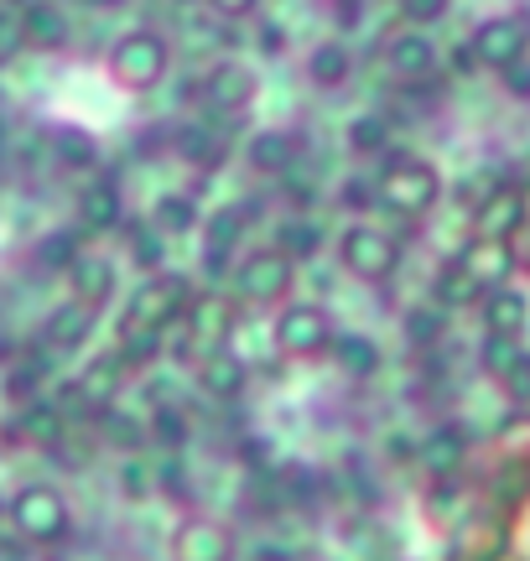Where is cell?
<instances>
[{
    "mask_svg": "<svg viewBox=\"0 0 530 561\" xmlns=\"http://www.w3.org/2000/svg\"><path fill=\"white\" fill-rule=\"evenodd\" d=\"M375 193H380L395 214L422 219L431 203L442 198V178H437L431 161H416V157H406V151L390 146L385 157H380V172H375Z\"/></svg>",
    "mask_w": 530,
    "mask_h": 561,
    "instance_id": "obj_1",
    "label": "cell"
},
{
    "mask_svg": "<svg viewBox=\"0 0 530 561\" xmlns=\"http://www.w3.org/2000/svg\"><path fill=\"white\" fill-rule=\"evenodd\" d=\"M166 68H172V47L157 26H136V32H125L115 37L110 47V58H104V73L130 89V94H146V89H157L166 79Z\"/></svg>",
    "mask_w": 530,
    "mask_h": 561,
    "instance_id": "obj_2",
    "label": "cell"
},
{
    "mask_svg": "<svg viewBox=\"0 0 530 561\" xmlns=\"http://www.w3.org/2000/svg\"><path fill=\"white\" fill-rule=\"evenodd\" d=\"M11 525H16L21 541L53 546L73 530V510L62 500V489H53V483H21L11 494Z\"/></svg>",
    "mask_w": 530,
    "mask_h": 561,
    "instance_id": "obj_3",
    "label": "cell"
},
{
    "mask_svg": "<svg viewBox=\"0 0 530 561\" xmlns=\"http://www.w3.org/2000/svg\"><path fill=\"white\" fill-rule=\"evenodd\" d=\"M338 255H344V271H354L359 280H390L395 265H401V240L385 234L380 224H348L344 240H338Z\"/></svg>",
    "mask_w": 530,
    "mask_h": 561,
    "instance_id": "obj_4",
    "label": "cell"
},
{
    "mask_svg": "<svg viewBox=\"0 0 530 561\" xmlns=\"http://www.w3.org/2000/svg\"><path fill=\"white\" fill-rule=\"evenodd\" d=\"M333 343V318L323 301H291L276 312V348L286 359H318Z\"/></svg>",
    "mask_w": 530,
    "mask_h": 561,
    "instance_id": "obj_5",
    "label": "cell"
},
{
    "mask_svg": "<svg viewBox=\"0 0 530 561\" xmlns=\"http://www.w3.org/2000/svg\"><path fill=\"white\" fill-rule=\"evenodd\" d=\"M198 94H204V115H208V110H214V115H240V110H250V104H255L261 79H255V68H250V62L224 58V62H214V68L204 73Z\"/></svg>",
    "mask_w": 530,
    "mask_h": 561,
    "instance_id": "obj_6",
    "label": "cell"
},
{
    "mask_svg": "<svg viewBox=\"0 0 530 561\" xmlns=\"http://www.w3.org/2000/svg\"><path fill=\"white\" fill-rule=\"evenodd\" d=\"M125 375H130V369H125L120 354H100V359H89L79 369L73 390L62 396V411H79V405H83V411H94V416H100V411H110V405L120 401Z\"/></svg>",
    "mask_w": 530,
    "mask_h": 561,
    "instance_id": "obj_7",
    "label": "cell"
},
{
    "mask_svg": "<svg viewBox=\"0 0 530 561\" xmlns=\"http://www.w3.org/2000/svg\"><path fill=\"white\" fill-rule=\"evenodd\" d=\"M187 280L172 276V271H157L151 280H141L136 286V297H130V312H125V322H146V328H162L166 322H177L187 312Z\"/></svg>",
    "mask_w": 530,
    "mask_h": 561,
    "instance_id": "obj_8",
    "label": "cell"
},
{
    "mask_svg": "<svg viewBox=\"0 0 530 561\" xmlns=\"http://www.w3.org/2000/svg\"><path fill=\"white\" fill-rule=\"evenodd\" d=\"M291 280H297V265L286 261L281 250H255L234 265V286L250 301H281L291 291Z\"/></svg>",
    "mask_w": 530,
    "mask_h": 561,
    "instance_id": "obj_9",
    "label": "cell"
},
{
    "mask_svg": "<svg viewBox=\"0 0 530 561\" xmlns=\"http://www.w3.org/2000/svg\"><path fill=\"white\" fill-rule=\"evenodd\" d=\"M469 47L484 68H510V62L526 58L530 26L520 16H489V21H479V32H473Z\"/></svg>",
    "mask_w": 530,
    "mask_h": 561,
    "instance_id": "obj_10",
    "label": "cell"
},
{
    "mask_svg": "<svg viewBox=\"0 0 530 561\" xmlns=\"http://www.w3.org/2000/svg\"><path fill=\"white\" fill-rule=\"evenodd\" d=\"M385 62H390V73L395 79H406V83H422L437 73V42L422 32V26H411V32H395L385 47Z\"/></svg>",
    "mask_w": 530,
    "mask_h": 561,
    "instance_id": "obj_11",
    "label": "cell"
},
{
    "mask_svg": "<svg viewBox=\"0 0 530 561\" xmlns=\"http://www.w3.org/2000/svg\"><path fill=\"white\" fill-rule=\"evenodd\" d=\"M172 561H234V536L219 520H183L172 536Z\"/></svg>",
    "mask_w": 530,
    "mask_h": 561,
    "instance_id": "obj_12",
    "label": "cell"
},
{
    "mask_svg": "<svg viewBox=\"0 0 530 561\" xmlns=\"http://www.w3.org/2000/svg\"><path fill=\"white\" fill-rule=\"evenodd\" d=\"M484 369L510 390L515 401H530V354L520 348V339H499V333H489V339H484Z\"/></svg>",
    "mask_w": 530,
    "mask_h": 561,
    "instance_id": "obj_13",
    "label": "cell"
},
{
    "mask_svg": "<svg viewBox=\"0 0 530 561\" xmlns=\"http://www.w3.org/2000/svg\"><path fill=\"white\" fill-rule=\"evenodd\" d=\"M172 151H177L193 172H219L224 157H229V140H224V130H219L214 121H193V125H183V130L172 136Z\"/></svg>",
    "mask_w": 530,
    "mask_h": 561,
    "instance_id": "obj_14",
    "label": "cell"
},
{
    "mask_svg": "<svg viewBox=\"0 0 530 561\" xmlns=\"http://www.w3.org/2000/svg\"><path fill=\"white\" fill-rule=\"evenodd\" d=\"M302 73L312 89H323V94H333V89H344L348 79H354V53H348L338 37H323L312 53H307Z\"/></svg>",
    "mask_w": 530,
    "mask_h": 561,
    "instance_id": "obj_15",
    "label": "cell"
},
{
    "mask_svg": "<svg viewBox=\"0 0 530 561\" xmlns=\"http://www.w3.org/2000/svg\"><path fill=\"white\" fill-rule=\"evenodd\" d=\"M473 214H479V240H510V234H520V224H526V198L515 187H494Z\"/></svg>",
    "mask_w": 530,
    "mask_h": 561,
    "instance_id": "obj_16",
    "label": "cell"
},
{
    "mask_svg": "<svg viewBox=\"0 0 530 561\" xmlns=\"http://www.w3.org/2000/svg\"><path fill=\"white\" fill-rule=\"evenodd\" d=\"M89 333H94V312L83 301H62L42 322V339H47V348H58V354H79L83 343H89Z\"/></svg>",
    "mask_w": 530,
    "mask_h": 561,
    "instance_id": "obj_17",
    "label": "cell"
},
{
    "mask_svg": "<svg viewBox=\"0 0 530 561\" xmlns=\"http://www.w3.org/2000/svg\"><path fill=\"white\" fill-rule=\"evenodd\" d=\"M21 37H26V47L58 53L62 42H68V16H62L58 0H26L21 5Z\"/></svg>",
    "mask_w": 530,
    "mask_h": 561,
    "instance_id": "obj_18",
    "label": "cell"
},
{
    "mask_svg": "<svg viewBox=\"0 0 530 561\" xmlns=\"http://www.w3.org/2000/svg\"><path fill=\"white\" fill-rule=\"evenodd\" d=\"M62 432H68V411L58 401H26L16 416V437L26 447H62Z\"/></svg>",
    "mask_w": 530,
    "mask_h": 561,
    "instance_id": "obj_19",
    "label": "cell"
},
{
    "mask_svg": "<svg viewBox=\"0 0 530 561\" xmlns=\"http://www.w3.org/2000/svg\"><path fill=\"white\" fill-rule=\"evenodd\" d=\"M68 276H73V301H83L89 312L110 307V301H115V286H120V271L110 261H100V255H83Z\"/></svg>",
    "mask_w": 530,
    "mask_h": 561,
    "instance_id": "obj_20",
    "label": "cell"
},
{
    "mask_svg": "<svg viewBox=\"0 0 530 561\" xmlns=\"http://www.w3.org/2000/svg\"><path fill=\"white\" fill-rule=\"evenodd\" d=\"M463 453H469V437H463L458 426H437V432H427V437L416 442V462L427 468L431 479L458 473V468H463Z\"/></svg>",
    "mask_w": 530,
    "mask_h": 561,
    "instance_id": "obj_21",
    "label": "cell"
},
{
    "mask_svg": "<svg viewBox=\"0 0 530 561\" xmlns=\"http://www.w3.org/2000/svg\"><path fill=\"white\" fill-rule=\"evenodd\" d=\"M125 219V198L115 182H94L79 193V229L83 234H104V229H120Z\"/></svg>",
    "mask_w": 530,
    "mask_h": 561,
    "instance_id": "obj_22",
    "label": "cell"
},
{
    "mask_svg": "<svg viewBox=\"0 0 530 561\" xmlns=\"http://www.w3.org/2000/svg\"><path fill=\"white\" fill-rule=\"evenodd\" d=\"M458 265L469 271L479 286H499V280H510L515 271V255H510V240H473L463 255H458Z\"/></svg>",
    "mask_w": 530,
    "mask_h": 561,
    "instance_id": "obj_23",
    "label": "cell"
},
{
    "mask_svg": "<svg viewBox=\"0 0 530 561\" xmlns=\"http://www.w3.org/2000/svg\"><path fill=\"white\" fill-rule=\"evenodd\" d=\"M198 380H204L208 390V401H240L250 390V364L245 359H234V354H208L204 369H198Z\"/></svg>",
    "mask_w": 530,
    "mask_h": 561,
    "instance_id": "obj_24",
    "label": "cell"
},
{
    "mask_svg": "<svg viewBox=\"0 0 530 561\" xmlns=\"http://www.w3.org/2000/svg\"><path fill=\"white\" fill-rule=\"evenodd\" d=\"M198 229H204V250H224V255H234L240 240H245V229H250V208L245 203L208 208V219H198Z\"/></svg>",
    "mask_w": 530,
    "mask_h": 561,
    "instance_id": "obj_25",
    "label": "cell"
},
{
    "mask_svg": "<svg viewBox=\"0 0 530 561\" xmlns=\"http://www.w3.org/2000/svg\"><path fill=\"white\" fill-rule=\"evenodd\" d=\"M484 322H489V333H499V339H520V328L530 322L526 291H515V286H494L489 297H484Z\"/></svg>",
    "mask_w": 530,
    "mask_h": 561,
    "instance_id": "obj_26",
    "label": "cell"
},
{
    "mask_svg": "<svg viewBox=\"0 0 530 561\" xmlns=\"http://www.w3.org/2000/svg\"><path fill=\"white\" fill-rule=\"evenodd\" d=\"M245 161L265 178H281L297 167V140L286 136V130H261V136H250L245 146Z\"/></svg>",
    "mask_w": 530,
    "mask_h": 561,
    "instance_id": "obj_27",
    "label": "cell"
},
{
    "mask_svg": "<svg viewBox=\"0 0 530 561\" xmlns=\"http://www.w3.org/2000/svg\"><path fill=\"white\" fill-rule=\"evenodd\" d=\"M327 354H333V364H338L344 375H354V380H365V375L380 369V343L369 339V333H333Z\"/></svg>",
    "mask_w": 530,
    "mask_h": 561,
    "instance_id": "obj_28",
    "label": "cell"
},
{
    "mask_svg": "<svg viewBox=\"0 0 530 561\" xmlns=\"http://www.w3.org/2000/svg\"><path fill=\"white\" fill-rule=\"evenodd\" d=\"M83 261V229L79 224H62V229H47L37 240V265L42 271H73Z\"/></svg>",
    "mask_w": 530,
    "mask_h": 561,
    "instance_id": "obj_29",
    "label": "cell"
},
{
    "mask_svg": "<svg viewBox=\"0 0 530 561\" xmlns=\"http://www.w3.org/2000/svg\"><path fill=\"white\" fill-rule=\"evenodd\" d=\"M187 333L198 343H208L214 354H219V343L229 339V301H219V297H208V301H187Z\"/></svg>",
    "mask_w": 530,
    "mask_h": 561,
    "instance_id": "obj_30",
    "label": "cell"
},
{
    "mask_svg": "<svg viewBox=\"0 0 530 561\" xmlns=\"http://www.w3.org/2000/svg\"><path fill=\"white\" fill-rule=\"evenodd\" d=\"M390 140H395V125H390V115H380V110L348 121V151H354V157H385Z\"/></svg>",
    "mask_w": 530,
    "mask_h": 561,
    "instance_id": "obj_31",
    "label": "cell"
},
{
    "mask_svg": "<svg viewBox=\"0 0 530 561\" xmlns=\"http://www.w3.org/2000/svg\"><path fill=\"white\" fill-rule=\"evenodd\" d=\"M146 437H151V447H162V453H183L187 437H193V421H187L183 405L166 401L146 416Z\"/></svg>",
    "mask_w": 530,
    "mask_h": 561,
    "instance_id": "obj_32",
    "label": "cell"
},
{
    "mask_svg": "<svg viewBox=\"0 0 530 561\" xmlns=\"http://www.w3.org/2000/svg\"><path fill=\"white\" fill-rule=\"evenodd\" d=\"M125 250H130V261L141 265L146 276H157V271L166 265V234L157 229V224H146V219L125 224Z\"/></svg>",
    "mask_w": 530,
    "mask_h": 561,
    "instance_id": "obj_33",
    "label": "cell"
},
{
    "mask_svg": "<svg viewBox=\"0 0 530 561\" xmlns=\"http://www.w3.org/2000/svg\"><path fill=\"white\" fill-rule=\"evenodd\" d=\"M162 348H166V333L162 328H146V322H125L120 328V354L125 369H146V364H157L162 359Z\"/></svg>",
    "mask_w": 530,
    "mask_h": 561,
    "instance_id": "obj_34",
    "label": "cell"
},
{
    "mask_svg": "<svg viewBox=\"0 0 530 561\" xmlns=\"http://www.w3.org/2000/svg\"><path fill=\"white\" fill-rule=\"evenodd\" d=\"M431 297H437V307L442 312H458V307H473V301L484 297V286L463 271V265L452 261V265H442L437 271V280H431Z\"/></svg>",
    "mask_w": 530,
    "mask_h": 561,
    "instance_id": "obj_35",
    "label": "cell"
},
{
    "mask_svg": "<svg viewBox=\"0 0 530 561\" xmlns=\"http://www.w3.org/2000/svg\"><path fill=\"white\" fill-rule=\"evenodd\" d=\"M100 437L110 442L115 453H141V447H151V437H146V421L130 416V411H120V405L100 411Z\"/></svg>",
    "mask_w": 530,
    "mask_h": 561,
    "instance_id": "obj_36",
    "label": "cell"
},
{
    "mask_svg": "<svg viewBox=\"0 0 530 561\" xmlns=\"http://www.w3.org/2000/svg\"><path fill=\"white\" fill-rule=\"evenodd\" d=\"M198 219H204V214H198L193 193H162V198H157V208H151V224L162 229L166 240H172V234H193V229H198Z\"/></svg>",
    "mask_w": 530,
    "mask_h": 561,
    "instance_id": "obj_37",
    "label": "cell"
},
{
    "mask_svg": "<svg viewBox=\"0 0 530 561\" xmlns=\"http://www.w3.org/2000/svg\"><path fill=\"white\" fill-rule=\"evenodd\" d=\"M276 250H281L286 261H312V255H323V229L312 219H286L281 229H276Z\"/></svg>",
    "mask_w": 530,
    "mask_h": 561,
    "instance_id": "obj_38",
    "label": "cell"
},
{
    "mask_svg": "<svg viewBox=\"0 0 530 561\" xmlns=\"http://www.w3.org/2000/svg\"><path fill=\"white\" fill-rule=\"evenodd\" d=\"M448 333V312L442 307H411L406 312V343L411 348H437Z\"/></svg>",
    "mask_w": 530,
    "mask_h": 561,
    "instance_id": "obj_39",
    "label": "cell"
},
{
    "mask_svg": "<svg viewBox=\"0 0 530 561\" xmlns=\"http://www.w3.org/2000/svg\"><path fill=\"white\" fill-rule=\"evenodd\" d=\"M115 483H120V494H125L130 504H141V500H151V494H157V468H151L141 453H130V458L120 462Z\"/></svg>",
    "mask_w": 530,
    "mask_h": 561,
    "instance_id": "obj_40",
    "label": "cell"
},
{
    "mask_svg": "<svg viewBox=\"0 0 530 561\" xmlns=\"http://www.w3.org/2000/svg\"><path fill=\"white\" fill-rule=\"evenodd\" d=\"M157 489L172 494V500H187V462H183V453H162V462H157Z\"/></svg>",
    "mask_w": 530,
    "mask_h": 561,
    "instance_id": "obj_41",
    "label": "cell"
},
{
    "mask_svg": "<svg viewBox=\"0 0 530 561\" xmlns=\"http://www.w3.org/2000/svg\"><path fill=\"white\" fill-rule=\"evenodd\" d=\"M452 0H401V16L411 21V26H431V21L448 16Z\"/></svg>",
    "mask_w": 530,
    "mask_h": 561,
    "instance_id": "obj_42",
    "label": "cell"
},
{
    "mask_svg": "<svg viewBox=\"0 0 530 561\" xmlns=\"http://www.w3.org/2000/svg\"><path fill=\"white\" fill-rule=\"evenodd\" d=\"M338 203H344L348 214L369 208V203H375V178H348L344 187H338Z\"/></svg>",
    "mask_w": 530,
    "mask_h": 561,
    "instance_id": "obj_43",
    "label": "cell"
},
{
    "mask_svg": "<svg viewBox=\"0 0 530 561\" xmlns=\"http://www.w3.org/2000/svg\"><path fill=\"white\" fill-rule=\"evenodd\" d=\"M26 47V37H21V16H5L0 11V62H11Z\"/></svg>",
    "mask_w": 530,
    "mask_h": 561,
    "instance_id": "obj_44",
    "label": "cell"
},
{
    "mask_svg": "<svg viewBox=\"0 0 530 561\" xmlns=\"http://www.w3.org/2000/svg\"><path fill=\"white\" fill-rule=\"evenodd\" d=\"M499 79H505V89H510L515 100H530V62H510V68H499Z\"/></svg>",
    "mask_w": 530,
    "mask_h": 561,
    "instance_id": "obj_45",
    "label": "cell"
},
{
    "mask_svg": "<svg viewBox=\"0 0 530 561\" xmlns=\"http://www.w3.org/2000/svg\"><path fill=\"white\" fill-rule=\"evenodd\" d=\"M281 193H286V203H297V208H307V203L318 198V187L307 178H291V172H281Z\"/></svg>",
    "mask_w": 530,
    "mask_h": 561,
    "instance_id": "obj_46",
    "label": "cell"
},
{
    "mask_svg": "<svg viewBox=\"0 0 530 561\" xmlns=\"http://www.w3.org/2000/svg\"><path fill=\"white\" fill-rule=\"evenodd\" d=\"M208 5H214L224 21H245V16H255V11H261V0H208Z\"/></svg>",
    "mask_w": 530,
    "mask_h": 561,
    "instance_id": "obj_47",
    "label": "cell"
},
{
    "mask_svg": "<svg viewBox=\"0 0 530 561\" xmlns=\"http://www.w3.org/2000/svg\"><path fill=\"white\" fill-rule=\"evenodd\" d=\"M255 42H261V53H265V58H276V53L286 47L281 21H261V32H255Z\"/></svg>",
    "mask_w": 530,
    "mask_h": 561,
    "instance_id": "obj_48",
    "label": "cell"
},
{
    "mask_svg": "<svg viewBox=\"0 0 530 561\" xmlns=\"http://www.w3.org/2000/svg\"><path fill=\"white\" fill-rule=\"evenodd\" d=\"M62 161H68V167H89V161H94V146H89V140H62Z\"/></svg>",
    "mask_w": 530,
    "mask_h": 561,
    "instance_id": "obj_49",
    "label": "cell"
},
{
    "mask_svg": "<svg viewBox=\"0 0 530 561\" xmlns=\"http://www.w3.org/2000/svg\"><path fill=\"white\" fill-rule=\"evenodd\" d=\"M359 11H365V0H333V21H338V26H354Z\"/></svg>",
    "mask_w": 530,
    "mask_h": 561,
    "instance_id": "obj_50",
    "label": "cell"
},
{
    "mask_svg": "<svg viewBox=\"0 0 530 561\" xmlns=\"http://www.w3.org/2000/svg\"><path fill=\"white\" fill-rule=\"evenodd\" d=\"M240 458H245L250 468H265V437H245V442H240Z\"/></svg>",
    "mask_w": 530,
    "mask_h": 561,
    "instance_id": "obj_51",
    "label": "cell"
},
{
    "mask_svg": "<svg viewBox=\"0 0 530 561\" xmlns=\"http://www.w3.org/2000/svg\"><path fill=\"white\" fill-rule=\"evenodd\" d=\"M385 453H390V458H401V462H406V458H416V442H411V437H401V432H395V437L385 442Z\"/></svg>",
    "mask_w": 530,
    "mask_h": 561,
    "instance_id": "obj_52",
    "label": "cell"
},
{
    "mask_svg": "<svg viewBox=\"0 0 530 561\" xmlns=\"http://www.w3.org/2000/svg\"><path fill=\"white\" fill-rule=\"evenodd\" d=\"M204 271H208V276H224L229 255H224V250H204Z\"/></svg>",
    "mask_w": 530,
    "mask_h": 561,
    "instance_id": "obj_53",
    "label": "cell"
},
{
    "mask_svg": "<svg viewBox=\"0 0 530 561\" xmlns=\"http://www.w3.org/2000/svg\"><path fill=\"white\" fill-rule=\"evenodd\" d=\"M473 62H479V58H473V47H463V53H452V68H458V73H469Z\"/></svg>",
    "mask_w": 530,
    "mask_h": 561,
    "instance_id": "obj_54",
    "label": "cell"
},
{
    "mask_svg": "<svg viewBox=\"0 0 530 561\" xmlns=\"http://www.w3.org/2000/svg\"><path fill=\"white\" fill-rule=\"evenodd\" d=\"M83 5H94V11H110V5H120V0H83Z\"/></svg>",
    "mask_w": 530,
    "mask_h": 561,
    "instance_id": "obj_55",
    "label": "cell"
},
{
    "mask_svg": "<svg viewBox=\"0 0 530 561\" xmlns=\"http://www.w3.org/2000/svg\"><path fill=\"white\" fill-rule=\"evenodd\" d=\"M16 5H26V0H16Z\"/></svg>",
    "mask_w": 530,
    "mask_h": 561,
    "instance_id": "obj_56",
    "label": "cell"
}]
</instances>
